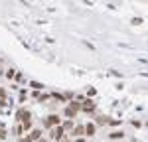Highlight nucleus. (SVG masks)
<instances>
[{"instance_id":"1","label":"nucleus","mask_w":148,"mask_h":142,"mask_svg":"<svg viewBox=\"0 0 148 142\" xmlns=\"http://www.w3.org/2000/svg\"><path fill=\"white\" fill-rule=\"evenodd\" d=\"M81 111V103L79 101H71L67 106H65V117L69 118V120H73L75 118V115Z\"/></svg>"},{"instance_id":"2","label":"nucleus","mask_w":148,"mask_h":142,"mask_svg":"<svg viewBox=\"0 0 148 142\" xmlns=\"http://www.w3.org/2000/svg\"><path fill=\"white\" fill-rule=\"evenodd\" d=\"M59 124H61V118L57 115H49L46 118V122H44V126H47V128H53V126H59Z\"/></svg>"},{"instance_id":"3","label":"nucleus","mask_w":148,"mask_h":142,"mask_svg":"<svg viewBox=\"0 0 148 142\" xmlns=\"http://www.w3.org/2000/svg\"><path fill=\"white\" fill-rule=\"evenodd\" d=\"M63 134H65V132H63V128H61V126H53V128L49 130V136H51L53 140H57V142L63 140Z\"/></svg>"},{"instance_id":"4","label":"nucleus","mask_w":148,"mask_h":142,"mask_svg":"<svg viewBox=\"0 0 148 142\" xmlns=\"http://www.w3.org/2000/svg\"><path fill=\"white\" fill-rule=\"evenodd\" d=\"M30 117H32V115H30V111H26V109H20V111L16 113V120H18V122L30 120Z\"/></svg>"},{"instance_id":"5","label":"nucleus","mask_w":148,"mask_h":142,"mask_svg":"<svg viewBox=\"0 0 148 142\" xmlns=\"http://www.w3.org/2000/svg\"><path fill=\"white\" fill-rule=\"evenodd\" d=\"M81 111H85V113H93V111H95V103H93L91 99L83 101V105H81Z\"/></svg>"},{"instance_id":"6","label":"nucleus","mask_w":148,"mask_h":142,"mask_svg":"<svg viewBox=\"0 0 148 142\" xmlns=\"http://www.w3.org/2000/svg\"><path fill=\"white\" fill-rule=\"evenodd\" d=\"M40 138H42V130H32V132L28 134L26 140H28V142H38Z\"/></svg>"},{"instance_id":"7","label":"nucleus","mask_w":148,"mask_h":142,"mask_svg":"<svg viewBox=\"0 0 148 142\" xmlns=\"http://www.w3.org/2000/svg\"><path fill=\"white\" fill-rule=\"evenodd\" d=\"M59 126H61V128H63V132H69V130H73V126H75V124H73V120H65V122H61V124H59Z\"/></svg>"},{"instance_id":"8","label":"nucleus","mask_w":148,"mask_h":142,"mask_svg":"<svg viewBox=\"0 0 148 142\" xmlns=\"http://www.w3.org/2000/svg\"><path fill=\"white\" fill-rule=\"evenodd\" d=\"M71 132H73V136H77V138H79V136H83V134H85V126H73V130H71Z\"/></svg>"},{"instance_id":"9","label":"nucleus","mask_w":148,"mask_h":142,"mask_svg":"<svg viewBox=\"0 0 148 142\" xmlns=\"http://www.w3.org/2000/svg\"><path fill=\"white\" fill-rule=\"evenodd\" d=\"M95 128H97V126H95L93 122L85 124V134H87V136H93V134H95Z\"/></svg>"},{"instance_id":"10","label":"nucleus","mask_w":148,"mask_h":142,"mask_svg":"<svg viewBox=\"0 0 148 142\" xmlns=\"http://www.w3.org/2000/svg\"><path fill=\"white\" fill-rule=\"evenodd\" d=\"M109 136H111V138H114V140H116V138H123V136H125V134H123V132H119V130H114V132H111V134H109Z\"/></svg>"},{"instance_id":"11","label":"nucleus","mask_w":148,"mask_h":142,"mask_svg":"<svg viewBox=\"0 0 148 142\" xmlns=\"http://www.w3.org/2000/svg\"><path fill=\"white\" fill-rule=\"evenodd\" d=\"M12 132H14V134H16V136H20V134H22L24 130H22V126H20V124H16V126H14V130H12Z\"/></svg>"},{"instance_id":"12","label":"nucleus","mask_w":148,"mask_h":142,"mask_svg":"<svg viewBox=\"0 0 148 142\" xmlns=\"http://www.w3.org/2000/svg\"><path fill=\"white\" fill-rule=\"evenodd\" d=\"M51 97H53V99H57V101H61V103H65V97H63V95H59V93H53Z\"/></svg>"},{"instance_id":"13","label":"nucleus","mask_w":148,"mask_h":142,"mask_svg":"<svg viewBox=\"0 0 148 142\" xmlns=\"http://www.w3.org/2000/svg\"><path fill=\"white\" fill-rule=\"evenodd\" d=\"M30 85H32V87H34L36 91H40V89H42V87H44V85H42V83H38V81H32V83H30Z\"/></svg>"},{"instance_id":"14","label":"nucleus","mask_w":148,"mask_h":142,"mask_svg":"<svg viewBox=\"0 0 148 142\" xmlns=\"http://www.w3.org/2000/svg\"><path fill=\"white\" fill-rule=\"evenodd\" d=\"M6 77H8V79L16 77V71H14V69H8V71H6Z\"/></svg>"},{"instance_id":"15","label":"nucleus","mask_w":148,"mask_h":142,"mask_svg":"<svg viewBox=\"0 0 148 142\" xmlns=\"http://www.w3.org/2000/svg\"><path fill=\"white\" fill-rule=\"evenodd\" d=\"M0 106L6 109V106H8V101H6V99H0Z\"/></svg>"},{"instance_id":"16","label":"nucleus","mask_w":148,"mask_h":142,"mask_svg":"<svg viewBox=\"0 0 148 142\" xmlns=\"http://www.w3.org/2000/svg\"><path fill=\"white\" fill-rule=\"evenodd\" d=\"M0 99H6V89L0 87Z\"/></svg>"},{"instance_id":"17","label":"nucleus","mask_w":148,"mask_h":142,"mask_svg":"<svg viewBox=\"0 0 148 142\" xmlns=\"http://www.w3.org/2000/svg\"><path fill=\"white\" fill-rule=\"evenodd\" d=\"M26 97H28V95H26V91H20V101H24Z\"/></svg>"},{"instance_id":"18","label":"nucleus","mask_w":148,"mask_h":142,"mask_svg":"<svg viewBox=\"0 0 148 142\" xmlns=\"http://www.w3.org/2000/svg\"><path fill=\"white\" fill-rule=\"evenodd\" d=\"M75 142H85V140H83V138H77V140H75Z\"/></svg>"},{"instance_id":"19","label":"nucleus","mask_w":148,"mask_h":142,"mask_svg":"<svg viewBox=\"0 0 148 142\" xmlns=\"http://www.w3.org/2000/svg\"><path fill=\"white\" fill-rule=\"evenodd\" d=\"M18 142H28V140H26V138H20V140H18Z\"/></svg>"},{"instance_id":"20","label":"nucleus","mask_w":148,"mask_h":142,"mask_svg":"<svg viewBox=\"0 0 148 142\" xmlns=\"http://www.w3.org/2000/svg\"><path fill=\"white\" fill-rule=\"evenodd\" d=\"M61 142H71V140H67V138H63V140H61Z\"/></svg>"},{"instance_id":"21","label":"nucleus","mask_w":148,"mask_h":142,"mask_svg":"<svg viewBox=\"0 0 148 142\" xmlns=\"http://www.w3.org/2000/svg\"><path fill=\"white\" fill-rule=\"evenodd\" d=\"M38 142H46V140H42V138H40V140H38Z\"/></svg>"}]
</instances>
